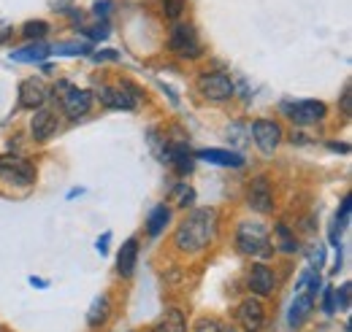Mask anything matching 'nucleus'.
Listing matches in <instances>:
<instances>
[{
  "label": "nucleus",
  "instance_id": "obj_1",
  "mask_svg": "<svg viewBox=\"0 0 352 332\" xmlns=\"http://www.w3.org/2000/svg\"><path fill=\"white\" fill-rule=\"evenodd\" d=\"M214 227H217V211L214 208H195V211H190L174 233L176 249L187 251V254L204 251L212 244V238H214Z\"/></svg>",
  "mask_w": 352,
  "mask_h": 332
},
{
  "label": "nucleus",
  "instance_id": "obj_2",
  "mask_svg": "<svg viewBox=\"0 0 352 332\" xmlns=\"http://www.w3.org/2000/svg\"><path fill=\"white\" fill-rule=\"evenodd\" d=\"M236 246L241 249V254H250V257H271L274 254L271 235L261 222H241L236 230Z\"/></svg>",
  "mask_w": 352,
  "mask_h": 332
},
{
  "label": "nucleus",
  "instance_id": "obj_3",
  "mask_svg": "<svg viewBox=\"0 0 352 332\" xmlns=\"http://www.w3.org/2000/svg\"><path fill=\"white\" fill-rule=\"evenodd\" d=\"M100 106L111 108V111H133L138 106V89L133 84L122 82L120 86H109V84H100L95 89Z\"/></svg>",
  "mask_w": 352,
  "mask_h": 332
},
{
  "label": "nucleus",
  "instance_id": "obj_4",
  "mask_svg": "<svg viewBox=\"0 0 352 332\" xmlns=\"http://www.w3.org/2000/svg\"><path fill=\"white\" fill-rule=\"evenodd\" d=\"M0 181L14 187H30L36 184V167L19 154H3L0 157Z\"/></svg>",
  "mask_w": 352,
  "mask_h": 332
},
{
  "label": "nucleus",
  "instance_id": "obj_5",
  "mask_svg": "<svg viewBox=\"0 0 352 332\" xmlns=\"http://www.w3.org/2000/svg\"><path fill=\"white\" fill-rule=\"evenodd\" d=\"M168 46H171V51H174L176 57H182V60H195V57L204 54V46H201V38H198L195 27L184 25V22H179L171 30Z\"/></svg>",
  "mask_w": 352,
  "mask_h": 332
},
{
  "label": "nucleus",
  "instance_id": "obj_6",
  "mask_svg": "<svg viewBox=\"0 0 352 332\" xmlns=\"http://www.w3.org/2000/svg\"><path fill=\"white\" fill-rule=\"evenodd\" d=\"M198 92H201L206 100H212V103H225V100L233 97L236 86H233V82H230L228 73L206 71V73L198 76Z\"/></svg>",
  "mask_w": 352,
  "mask_h": 332
},
{
  "label": "nucleus",
  "instance_id": "obj_7",
  "mask_svg": "<svg viewBox=\"0 0 352 332\" xmlns=\"http://www.w3.org/2000/svg\"><path fill=\"white\" fill-rule=\"evenodd\" d=\"M282 111L287 114L290 122H296V125H301V127L317 125V122H322L325 114H328L325 103H320V100H296V103L285 100V103H282Z\"/></svg>",
  "mask_w": 352,
  "mask_h": 332
},
{
  "label": "nucleus",
  "instance_id": "obj_8",
  "mask_svg": "<svg viewBox=\"0 0 352 332\" xmlns=\"http://www.w3.org/2000/svg\"><path fill=\"white\" fill-rule=\"evenodd\" d=\"M282 138H285V132H282L279 122H274V119H255L252 122V141L263 154H274L279 149Z\"/></svg>",
  "mask_w": 352,
  "mask_h": 332
},
{
  "label": "nucleus",
  "instance_id": "obj_9",
  "mask_svg": "<svg viewBox=\"0 0 352 332\" xmlns=\"http://www.w3.org/2000/svg\"><path fill=\"white\" fill-rule=\"evenodd\" d=\"M60 89L65 92L63 95V111H65V117H71V119L87 117L89 108H92V92L79 89V86H71V84H60Z\"/></svg>",
  "mask_w": 352,
  "mask_h": 332
},
{
  "label": "nucleus",
  "instance_id": "obj_10",
  "mask_svg": "<svg viewBox=\"0 0 352 332\" xmlns=\"http://www.w3.org/2000/svg\"><path fill=\"white\" fill-rule=\"evenodd\" d=\"M236 319H239V324H241V330L244 332H261L263 330L265 308H263V303H261V297H247V300L239 305Z\"/></svg>",
  "mask_w": 352,
  "mask_h": 332
},
{
  "label": "nucleus",
  "instance_id": "obj_11",
  "mask_svg": "<svg viewBox=\"0 0 352 332\" xmlns=\"http://www.w3.org/2000/svg\"><path fill=\"white\" fill-rule=\"evenodd\" d=\"M247 206L258 213H271L274 211V192H271V184L265 176L252 178L250 189H247Z\"/></svg>",
  "mask_w": 352,
  "mask_h": 332
},
{
  "label": "nucleus",
  "instance_id": "obj_12",
  "mask_svg": "<svg viewBox=\"0 0 352 332\" xmlns=\"http://www.w3.org/2000/svg\"><path fill=\"white\" fill-rule=\"evenodd\" d=\"M247 287L252 292V297H271L276 289V276L268 265H252L250 276H247Z\"/></svg>",
  "mask_w": 352,
  "mask_h": 332
},
{
  "label": "nucleus",
  "instance_id": "obj_13",
  "mask_svg": "<svg viewBox=\"0 0 352 332\" xmlns=\"http://www.w3.org/2000/svg\"><path fill=\"white\" fill-rule=\"evenodd\" d=\"M46 97H49V86L41 79L33 76V79H25L19 84V106L22 108H30V111L44 108Z\"/></svg>",
  "mask_w": 352,
  "mask_h": 332
},
{
  "label": "nucleus",
  "instance_id": "obj_14",
  "mask_svg": "<svg viewBox=\"0 0 352 332\" xmlns=\"http://www.w3.org/2000/svg\"><path fill=\"white\" fill-rule=\"evenodd\" d=\"M57 130H60L57 114H54L52 108H36V117L30 119V132H33V138L44 143V141H49Z\"/></svg>",
  "mask_w": 352,
  "mask_h": 332
},
{
  "label": "nucleus",
  "instance_id": "obj_15",
  "mask_svg": "<svg viewBox=\"0 0 352 332\" xmlns=\"http://www.w3.org/2000/svg\"><path fill=\"white\" fill-rule=\"evenodd\" d=\"M192 157L209 163V165H220V167H241L244 165V157L239 152H228V149H201L195 152Z\"/></svg>",
  "mask_w": 352,
  "mask_h": 332
},
{
  "label": "nucleus",
  "instance_id": "obj_16",
  "mask_svg": "<svg viewBox=\"0 0 352 332\" xmlns=\"http://www.w3.org/2000/svg\"><path fill=\"white\" fill-rule=\"evenodd\" d=\"M311 308H314V297H309L307 292H296V300H293V305H290V316H287V322H290L293 330H298V327L307 322L309 313H311Z\"/></svg>",
  "mask_w": 352,
  "mask_h": 332
},
{
  "label": "nucleus",
  "instance_id": "obj_17",
  "mask_svg": "<svg viewBox=\"0 0 352 332\" xmlns=\"http://www.w3.org/2000/svg\"><path fill=\"white\" fill-rule=\"evenodd\" d=\"M135 262H138V241H135V238H128V241L122 244L120 254H117V273L125 276V278L133 276Z\"/></svg>",
  "mask_w": 352,
  "mask_h": 332
},
{
  "label": "nucleus",
  "instance_id": "obj_18",
  "mask_svg": "<svg viewBox=\"0 0 352 332\" xmlns=\"http://www.w3.org/2000/svg\"><path fill=\"white\" fill-rule=\"evenodd\" d=\"M49 54H52V46H46L44 41H33L30 46L14 49V51H11V60H14V62H41Z\"/></svg>",
  "mask_w": 352,
  "mask_h": 332
},
{
  "label": "nucleus",
  "instance_id": "obj_19",
  "mask_svg": "<svg viewBox=\"0 0 352 332\" xmlns=\"http://www.w3.org/2000/svg\"><path fill=\"white\" fill-rule=\"evenodd\" d=\"M274 246L282 251V254H296V251L301 249V246H298L296 233H293V230H290L285 222L274 224Z\"/></svg>",
  "mask_w": 352,
  "mask_h": 332
},
{
  "label": "nucleus",
  "instance_id": "obj_20",
  "mask_svg": "<svg viewBox=\"0 0 352 332\" xmlns=\"http://www.w3.org/2000/svg\"><path fill=\"white\" fill-rule=\"evenodd\" d=\"M152 332H187V319L179 308H168L160 316V322L152 327Z\"/></svg>",
  "mask_w": 352,
  "mask_h": 332
},
{
  "label": "nucleus",
  "instance_id": "obj_21",
  "mask_svg": "<svg viewBox=\"0 0 352 332\" xmlns=\"http://www.w3.org/2000/svg\"><path fill=\"white\" fill-rule=\"evenodd\" d=\"M168 222H171V208L166 206V203L152 208V211H149V219H146V233H149L152 238H157V235L166 230Z\"/></svg>",
  "mask_w": 352,
  "mask_h": 332
},
{
  "label": "nucleus",
  "instance_id": "obj_22",
  "mask_svg": "<svg viewBox=\"0 0 352 332\" xmlns=\"http://www.w3.org/2000/svg\"><path fill=\"white\" fill-rule=\"evenodd\" d=\"M109 311H111L109 297H106V294L95 297V300H92V305H89V311H87V324L89 327H100V324L109 319Z\"/></svg>",
  "mask_w": 352,
  "mask_h": 332
},
{
  "label": "nucleus",
  "instance_id": "obj_23",
  "mask_svg": "<svg viewBox=\"0 0 352 332\" xmlns=\"http://www.w3.org/2000/svg\"><path fill=\"white\" fill-rule=\"evenodd\" d=\"M171 203H176L179 208H192V203H195V189L190 184H174Z\"/></svg>",
  "mask_w": 352,
  "mask_h": 332
},
{
  "label": "nucleus",
  "instance_id": "obj_24",
  "mask_svg": "<svg viewBox=\"0 0 352 332\" xmlns=\"http://www.w3.org/2000/svg\"><path fill=\"white\" fill-rule=\"evenodd\" d=\"M54 54H65V57H76V54H89L92 46L89 43H76V41H63V43H54L52 46Z\"/></svg>",
  "mask_w": 352,
  "mask_h": 332
},
{
  "label": "nucleus",
  "instance_id": "obj_25",
  "mask_svg": "<svg viewBox=\"0 0 352 332\" xmlns=\"http://www.w3.org/2000/svg\"><path fill=\"white\" fill-rule=\"evenodd\" d=\"M46 33H49V22H44V19L25 22V27H22V36H25L28 41H41Z\"/></svg>",
  "mask_w": 352,
  "mask_h": 332
},
{
  "label": "nucleus",
  "instance_id": "obj_26",
  "mask_svg": "<svg viewBox=\"0 0 352 332\" xmlns=\"http://www.w3.org/2000/svg\"><path fill=\"white\" fill-rule=\"evenodd\" d=\"M160 5H163L160 11H163L166 19H179L187 8V0H160Z\"/></svg>",
  "mask_w": 352,
  "mask_h": 332
},
{
  "label": "nucleus",
  "instance_id": "obj_27",
  "mask_svg": "<svg viewBox=\"0 0 352 332\" xmlns=\"http://www.w3.org/2000/svg\"><path fill=\"white\" fill-rule=\"evenodd\" d=\"M322 265H325V246H320V244H317V246H311V249H309V270H314V273H317Z\"/></svg>",
  "mask_w": 352,
  "mask_h": 332
},
{
  "label": "nucleus",
  "instance_id": "obj_28",
  "mask_svg": "<svg viewBox=\"0 0 352 332\" xmlns=\"http://www.w3.org/2000/svg\"><path fill=\"white\" fill-rule=\"evenodd\" d=\"M350 284H342V289H333V303H339L336 311H350Z\"/></svg>",
  "mask_w": 352,
  "mask_h": 332
},
{
  "label": "nucleus",
  "instance_id": "obj_29",
  "mask_svg": "<svg viewBox=\"0 0 352 332\" xmlns=\"http://www.w3.org/2000/svg\"><path fill=\"white\" fill-rule=\"evenodd\" d=\"M82 33L92 41H103V38H109V25L103 22V25H95V27H85Z\"/></svg>",
  "mask_w": 352,
  "mask_h": 332
},
{
  "label": "nucleus",
  "instance_id": "obj_30",
  "mask_svg": "<svg viewBox=\"0 0 352 332\" xmlns=\"http://www.w3.org/2000/svg\"><path fill=\"white\" fill-rule=\"evenodd\" d=\"M322 294V311L325 313H336V303H333V287H325L320 292Z\"/></svg>",
  "mask_w": 352,
  "mask_h": 332
},
{
  "label": "nucleus",
  "instance_id": "obj_31",
  "mask_svg": "<svg viewBox=\"0 0 352 332\" xmlns=\"http://www.w3.org/2000/svg\"><path fill=\"white\" fill-rule=\"evenodd\" d=\"M220 330H222V322H217V319H201L195 324V332H220Z\"/></svg>",
  "mask_w": 352,
  "mask_h": 332
},
{
  "label": "nucleus",
  "instance_id": "obj_32",
  "mask_svg": "<svg viewBox=\"0 0 352 332\" xmlns=\"http://www.w3.org/2000/svg\"><path fill=\"white\" fill-rule=\"evenodd\" d=\"M342 111H344V117H352V95H350V84L344 86V92H342Z\"/></svg>",
  "mask_w": 352,
  "mask_h": 332
},
{
  "label": "nucleus",
  "instance_id": "obj_33",
  "mask_svg": "<svg viewBox=\"0 0 352 332\" xmlns=\"http://www.w3.org/2000/svg\"><path fill=\"white\" fill-rule=\"evenodd\" d=\"M114 8V3L111 0H103V3H95L92 5V11H95V16H109V11Z\"/></svg>",
  "mask_w": 352,
  "mask_h": 332
},
{
  "label": "nucleus",
  "instance_id": "obj_34",
  "mask_svg": "<svg viewBox=\"0 0 352 332\" xmlns=\"http://www.w3.org/2000/svg\"><path fill=\"white\" fill-rule=\"evenodd\" d=\"M109 244H111V233H103V235L98 238V244H95V249H98V254H100V257L109 251Z\"/></svg>",
  "mask_w": 352,
  "mask_h": 332
},
{
  "label": "nucleus",
  "instance_id": "obj_35",
  "mask_svg": "<svg viewBox=\"0 0 352 332\" xmlns=\"http://www.w3.org/2000/svg\"><path fill=\"white\" fill-rule=\"evenodd\" d=\"M92 60H95V62H103V60H120V54H117L114 49H106V51H98V54H92Z\"/></svg>",
  "mask_w": 352,
  "mask_h": 332
},
{
  "label": "nucleus",
  "instance_id": "obj_36",
  "mask_svg": "<svg viewBox=\"0 0 352 332\" xmlns=\"http://www.w3.org/2000/svg\"><path fill=\"white\" fill-rule=\"evenodd\" d=\"M328 149H331V152H342V154H347V152H350V146H347V143H328Z\"/></svg>",
  "mask_w": 352,
  "mask_h": 332
},
{
  "label": "nucleus",
  "instance_id": "obj_37",
  "mask_svg": "<svg viewBox=\"0 0 352 332\" xmlns=\"http://www.w3.org/2000/svg\"><path fill=\"white\" fill-rule=\"evenodd\" d=\"M30 284H33V287H41V289H44V287H49V281H44V278H36V276H30Z\"/></svg>",
  "mask_w": 352,
  "mask_h": 332
},
{
  "label": "nucleus",
  "instance_id": "obj_38",
  "mask_svg": "<svg viewBox=\"0 0 352 332\" xmlns=\"http://www.w3.org/2000/svg\"><path fill=\"white\" fill-rule=\"evenodd\" d=\"M220 332H236V330H233V327H228V324H222V330Z\"/></svg>",
  "mask_w": 352,
  "mask_h": 332
}]
</instances>
